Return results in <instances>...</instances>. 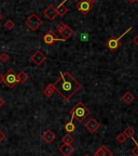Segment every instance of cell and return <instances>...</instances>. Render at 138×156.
I'll return each mask as SVG.
<instances>
[{"label":"cell","instance_id":"2e32d148","mask_svg":"<svg viewBox=\"0 0 138 156\" xmlns=\"http://www.w3.org/2000/svg\"><path fill=\"white\" fill-rule=\"evenodd\" d=\"M135 100V96H133V93L132 92H125L122 96V101H123L124 103H126V104H131L133 101Z\"/></svg>","mask_w":138,"mask_h":156},{"label":"cell","instance_id":"8fae6325","mask_svg":"<svg viewBox=\"0 0 138 156\" xmlns=\"http://www.w3.org/2000/svg\"><path fill=\"white\" fill-rule=\"evenodd\" d=\"M94 156H113V153L111 152L106 145H100L97 151L94 153Z\"/></svg>","mask_w":138,"mask_h":156},{"label":"cell","instance_id":"7a4b0ae2","mask_svg":"<svg viewBox=\"0 0 138 156\" xmlns=\"http://www.w3.org/2000/svg\"><path fill=\"white\" fill-rule=\"evenodd\" d=\"M90 113H91L90 110L82 102H78L70 111L71 118H74V119L76 118L79 123L84 121L85 118L90 115Z\"/></svg>","mask_w":138,"mask_h":156},{"label":"cell","instance_id":"9a60e30c","mask_svg":"<svg viewBox=\"0 0 138 156\" xmlns=\"http://www.w3.org/2000/svg\"><path fill=\"white\" fill-rule=\"evenodd\" d=\"M60 35L63 36V39H64V40H67L68 38H70L71 36L74 35V30H72V28H70L69 26H66L64 30L60 33Z\"/></svg>","mask_w":138,"mask_h":156},{"label":"cell","instance_id":"277c9868","mask_svg":"<svg viewBox=\"0 0 138 156\" xmlns=\"http://www.w3.org/2000/svg\"><path fill=\"white\" fill-rule=\"evenodd\" d=\"M25 24L27 25L28 28L32 29V32H36V30L43 24V22L38 15L34 13V14H32L29 18H27V20H26V22H25Z\"/></svg>","mask_w":138,"mask_h":156},{"label":"cell","instance_id":"ffe728a7","mask_svg":"<svg viewBox=\"0 0 138 156\" xmlns=\"http://www.w3.org/2000/svg\"><path fill=\"white\" fill-rule=\"evenodd\" d=\"M18 78L20 82H26L28 80V75L26 72H21L20 74H18Z\"/></svg>","mask_w":138,"mask_h":156},{"label":"cell","instance_id":"d6986e66","mask_svg":"<svg viewBox=\"0 0 138 156\" xmlns=\"http://www.w3.org/2000/svg\"><path fill=\"white\" fill-rule=\"evenodd\" d=\"M56 11H57V14L58 15H64L69 11V9H68L64 4H62L60 6H58V7L56 8Z\"/></svg>","mask_w":138,"mask_h":156},{"label":"cell","instance_id":"44dd1931","mask_svg":"<svg viewBox=\"0 0 138 156\" xmlns=\"http://www.w3.org/2000/svg\"><path fill=\"white\" fill-rule=\"evenodd\" d=\"M62 141H63V143H65V144H71V143L74 142V138L71 137L70 133H67V135H65L64 137H63Z\"/></svg>","mask_w":138,"mask_h":156},{"label":"cell","instance_id":"ac0fdd59","mask_svg":"<svg viewBox=\"0 0 138 156\" xmlns=\"http://www.w3.org/2000/svg\"><path fill=\"white\" fill-rule=\"evenodd\" d=\"M126 138H132V137H134V133H135V130L134 128L131 127V126H127V127L125 128L123 130V132H122Z\"/></svg>","mask_w":138,"mask_h":156},{"label":"cell","instance_id":"4316f807","mask_svg":"<svg viewBox=\"0 0 138 156\" xmlns=\"http://www.w3.org/2000/svg\"><path fill=\"white\" fill-rule=\"evenodd\" d=\"M4 104H6V102H4V100L2 99V98H1V96H0V108H1V107L4 106Z\"/></svg>","mask_w":138,"mask_h":156},{"label":"cell","instance_id":"603a6c76","mask_svg":"<svg viewBox=\"0 0 138 156\" xmlns=\"http://www.w3.org/2000/svg\"><path fill=\"white\" fill-rule=\"evenodd\" d=\"M14 26H15L14 22L11 21V20H8V21L6 22V24H4V27H6V29H8V30H11Z\"/></svg>","mask_w":138,"mask_h":156},{"label":"cell","instance_id":"e575fe53","mask_svg":"<svg viewBox=\"0 0 138 156\" xmlns=\"http://www.w3.org/2000/svg\"><path fill=\"white\" fill-rule=\"evenodd\" d=\"M85 156H91V155H85Z\"/></svg>","mask_w":138,"mask_h":156},{"label":"cell","instance_id":"3957f363","mask_svg":"<svg viewBox=\"0 0 138 156\" xmlns=\"http://www.w3.org/2000/svg\"><path fill=\"white\" fill-rule=\"evenodd\" d=\"M4 82L7 85V87L9 88H14L15 86L18 85V74L15 73L13 69H9L7 72L6 76H4Z\"/></svg>","mask_w":138,"mask_h":156},{"label":"cell","instance_id":"d590c367","mask_svg":"<svg viewBox=\"0 0 138 156\" xmlns=\"http://www.w3.org/2000/svg\"><path fill=\"white\" fill-rule=\"evenodd\" d=\"M137 1H138V0H137Z\"/></svg>","mask_w":138,"mask_h":156},{"label":"cell","instance_id":"ba28073f","mask_svg":"<svg viewBox=\"0 0 138 156\" xmlns=\"http://www.w3.org/2000/svg\"><path fill=\"white\" fill-rule=\"evenodd\" d=\"M44 15H46V18H48L49 21H54V20L57 18V15H58L57 14L56 8H54L53 6H49V7L44 10Z\"/></svg>","mask_w":138,"mask_h":156},{"label":"cell","instance_id":"5bb4252c","mask_svg":"<svg viewBox=\"0 0 138 156\" xmlns=\"http://www.w3.org/2000/svg\"><path fill=\"white\" fill-rule=\"evenodd\" d=\"M54 92H55V89H54L53 84H49L46 87V89L43 90V94H44L46 98H51L54 94Z\"/></svg>","mask_w":138,"mask_h":156},{"label":"cell","instance_id":"4fadbf2b","mask_svg":"<svg viewBox=\"0 0 138 156\" xmlns=\"http://www.w3.org/2000/svg\"><path fill=\"white\" fill-rule=\"evenodd\" d=\"M42 139L44 140L46 143H52V142L55 140V135H54V132L52 130H46V131L43 132L42 135H41Z\"/></svg>","mask_w":138,"mask_h":156},{"label":"cell","instance_id":"cb8c5ba5","mask_svg":"<svg viewBox=\"0 0 138 156\" xmlns=\"http://www.w3.org/2000/svg\"><path fill=\"white\" fill-rule=\"evenodd\" d=\"M116 139H117V141L119 142V143H124V142L126 141V137H125L123 133H119V135L116 137Z\"/></svg>","mask_w":138,"mask_h":156},{"label":"cell","instance_id":"484cf974","mask_svg":"<svg viewBox=\"0 0 138 156\" xmlns=\"http://www.w3.org/2000/svg\"><path fill=\"white\" fill-rule=\"evenodd\" d=\"M66 26H67V25L66 24H64V23H63V22H60V23H58V24L56 25V29H57V32L60 33H62L63 32V30H64L65 29V27H66Z\"/></svg>","mask_w":138,"mask_h":156},{"label":"cell","instance_id":"9c48e42d","mask_svg":"<svg viewBox=\"0 0 138 156\" xmlns=\"http://www.w3.org/2000/svg\"><path fill=\"white\" fill-rule=\"evenodd\" d=\"M99 126H100V125H99V123L96 121L95 118H91V119L85 124V128H86L91 133H95V132L98 130Z\"/></svg>","mask_w":138,"mask_h":156},{"label":"cell","instance_id":"1f68e13d","mask_svg":"<svg viewBox=\"0 0 138 156\" xmlns=\"http://www.w3.org/2000/svg\"><path fill=\"white\" fill-rule=\"evenodd\" d=\"M135 1H137V0H128V2H131V4H134Z\"/></svg>","mask_w":138,"mask_h":156},{"label":"cell","instance_id":"7402d4cb","mask_svg":"<svg viewBox=\"0 0 138 156\" xmlns=\"http://www.w3.org/2000/svg\"><path fill=\"white\" fill-rule=\"evenodd\" d=\"M9 60H10V57H9V54H8V53L4 52V53L0 54V61H1L2 63H8V62H9Z\"/></svg>","mask_w":138,"mask_h":156},{"label":"cell","instance_id":"836d02e7","mask_svg":"<svg viewBox=\"0 0 138 156\" xmlns=\"http://www.w3.org/2000/svg\"><path fill=\"white\" fill-rule=\"evenodd\" d=\"M90 1H91V2H92V4H94V2H96V1H97V0H90Z\"/></svg>","mask_w":138,"mask_h":156},{"label":"cell","instance_id":"8992f818","mask_svg":"<svg viewBox=\"0 0 138 156\" xmlns=\"http://www.w3.org/2000/svg\"><path fill=\"white\" fill-rule=\"evenodd\" d=\"M43 41L48 46H53L55 41H65V40L64 39L58 38V36L53 30H50L49 33H46V35L43 36Z\"/></svg>","mask_w":138,"mask_h":156},{"label":"cell","instance_id":"52a82bcc","mask_svg":"<svg viewBox=\"0 0 138 156\" xmlns=\"http://www.w3.org/2000/svg\"><path fill=\"white\" fill-rule=\"evenodd\" d=\"M93 7H94V4L90 0H80L77 4V9L83 14H88L93 9Z\"/></svg>","mask_w":138,"mask_h":156},{"label":"cell","instance_id":"d6a6232c","mask_svg":"<svg viewBox=\"0 0 138 156\" xmlns=\"http://www.w3.org/2000/svg\"><path fill=\"white\" fill-rule=\"evenodd\" d=\"M2 18H4V15H2V13H1V12H0V21H1V20H2Z\"/></svg>","mask_w":138,"mask_h":156},{"label":"cell","instance_id":"6da1fadb","mask_svg":"<svg viewBox=\"0 0 138 156\" xmlns=\"http://www.w3.org/2000/svg\"><path fill=\"white\" fill-rule=\"evenodd\" d=\"M53 85L55 91L67 101L70 100L81 88L80 82L69 72H60V79L56 80Z\"/></svg>","mask_w":138,"mask_h":156},{"label":"cell","instance_id":"83f0119b","mask_svg":"<svg viewBox=\"0 0 138 156\" xmlns=\"http://www.w3.org/2000/svg\"><path fill=\"white\" fill-rule=\"evenodd\" d=\"M4 135L2 133V131L0 130V143L2 142V140H4Z\"/></svg>","mask_w":138,"mask_h":156},{"label":"cell","instance_id":"30bf717a","mask_svg":"<svg viewBox=\"0 0 138 156\" xmlns=\"http://www.w3.org/2000/svg\"><path fill=\"white\" fill-rule=\"evenodd\" d=\"M30 60H32L36 65H41V64L46 61V55H44L42 52H40V51H36L35 53L32 55Z\"/></svg>","mask_w":138,"mask_h":156},{"label":"cell","instance_id":"e0dca14e","mask_svg":"<svg viewBox=\"0 0 138 156\" xmlns=\"http://www.w3.org/2000/svg\"><path fill=\"white\" fill-rule=\"evenodd\" d=\"M76 125L74 124V118H71L70 121H68L67 124L65 125V130L67 131V133H71L76 130Z\"/></svg>","mask_w":138,"mask_h":156},{"label":"cell","instance_id":"f546056e","mask_svg":"<svg viewBox=\"0 0 138 156\" xmlns=\"http://www.w3.org/2000/svg\"><path fill=\"white\" fill-rule=\"evenodd\" d=\"M86 38H88L86 34H82V35H81V39H82V40H86Z\"/></svg>","mask_w":138,"mask_h":156},{"label":"cell","instance_id":"5b68a950","mask_svg":"<svg viewBox=\"0 0 138 156\" xmlns=\"http://www.w3.org/2000/svg\"><path fill=\"white\" fill-rule=\"evenodd\" d=\"M132 29V27H130V28L126 30V32L124 33V34H122V35L120 36V37H111L110 39H108L107 40V43H106V47L108 48L109 50H112V51H116L117 49H119L121 46V38L123 37L124 35H126L130 30Z\"/></svg>","mask_w":138,"mask_h":156},{"label":"cell","instance_id":"4dcf8cb0","mask_svg":"<svg viewBox=\"0 0 138 156\" xmlns=\"http://www.w3.org/2000/svg\"><path fill=\"white\" fill-rule=\"evenodd\" d=\"M2 82H4V76L0 74V85H1Z\"/></svg>","mask_w":138,"mask_h":156},{"label":"cell","instance_id":"7c38bea8","mask_svg":"<svg viewBox=\"0 0 138 156\" xmlns=\"http://www.w3.org/2000/svg\"><path fill=\"white\" fill-rule=\"evenodd\" d=\"M74 151V147L71 144H63V145L60 147V152L63 154L64 156H69L71 155Z\"/></svg>","mask_w":138,"mask_h":156},{"label":"cell","instance_id":"f1b7e54d","mask_svg":"<svg viewBox=\"0 0 138 156\" xmlns=\"http://www.w3.org/2000/svg\"><path fill=\"white\" fill-rule=\"evenodd\" d=\"M133 41H134V43L136 45V46H138V35L136 36L134 39H133Z\"/></svg>","mask_w":138,"mask_h":156},{"label":"cell","instance_id":"d4e9b609","mask_svg":"<svg viewBox=\"0 0 138 156\" xmlns=\"http://www.w3.org/2000/svg\"><path fill=\"white\" fill-rule=\"evenodd\" d=\"M132 140L134 141L135 145H136V147H135V149L132 150V154H133V155H135V156H138V142L135 140L134 137H132Z\"/></svg>","mask_w":138,"mask_h":156}]
</instances>
